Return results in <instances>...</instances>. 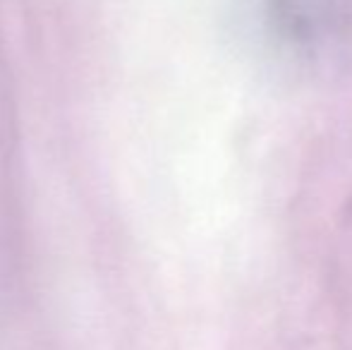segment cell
I'll list each match as a JSON object with an SVG mask.
<instances>
[{"label": "cell", "mask_w": 352, "mask_h": 350, "mask_svg": "<svg viewBox=\"0 0 352 350\" xmlns=\"http://www.w3.org/2000/svg\"><path fill=\"white\" fill-rule=\"evenodd\" d=\"M326 5L329 0H271V14L283 34L307 41L326 19Z\"/></svg>", "instance_id": "1"}]
</instances>
